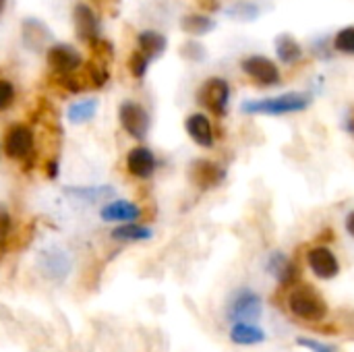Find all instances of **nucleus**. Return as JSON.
I'll use <instances>...</instances> for the list:
<instances>
[{
  "mask_svg": "<svg viewBox=\"0 0 354 352\" xmlns=\"http://www.w3.org/2000/svg\"><path fill=\"white\" fill-rule=\"evenodd\" d=\"M311 106V95L303 91H288L276 98H263V100H247L241 104V110L245 114H263V116H284L303 112Z\"/></svg>",
  "mask_w": 354,
  "mask_h": 352,
  "instance_id": "f257e3e1",
  "label": "nucleus"
},
{
  "mask_svg": "<svg viewBox=\"0 0 354 352\" xmlns=\"http://www.w3.org/2000/svg\"><path fill=\"white\" fill-rule=\"evenodd\" d=\"M288 309L303 322H324L330 313L326 299L311 284H299L288 295Z\"/></svg>",
  "mask_w": 354,
  "mask_h": 352,
  "instance_id": "f03ea898",
  "label": "nucleus"
},
{
  "mask_svg": "<svg viewBox=\"0 0 354 352\" xmlns=\"http://www.w3.org/2000/svg\"><path fill=\"white\" fill-rule=\"evenodd\" d=\"M263 313L261 297L251 288H239L226 307V319L232 324H255Z\"/></svg>",
  "mask_w": 354,
  "mask_h": 352,
  "instance_id": "7ed1b4c3",
  "label": "nucleus"
},
{
  "mask_svg": "<svg viewBox=\"0 0 354 352\" xmlns=\"http://www.w3.org/2000/svg\"><path fill=\"white\" fill-rule=\"evenodd\" d=\"M35 151V135L29 124L15 122L4 131L2 137V154L17 162H29Z\"/></svg>",
  "mask_w": 354,
  "mask_h": 352,
  "instance_id": "20e7f679",
  "label": "nucleus"
},
{
  "mask_svg": "<svg viewBox=\"0 0 354 352\" xmlns=\"http://www.w3.org/2000/svg\"><path fill=\"white\" fill-rule=\"evenodd\" d=\"M37 270L50 282H64L73 270V259L60 247H46L37 253Z\"/></svg>",
  "mask_w": 354,
  "mask_h": 352,
  "instance_id": "39448f33",
  "label": "nucleus"
},
{
  "mask_svg": "<svg viewBox=\"0 0 354 352\" xmlns=\"http://www.w3.org/2000/svg\"><path fill=\"white\" fill-rule=\"evenodd\" d=\"M197 102L216 116H224L230 104V83L222 77H209L197 91Z\"/></svg>",
  "mask_w": 354,
  "mask_h": 352,
  "instance_id": "423d86ee",
  "label": "nucleus"
},
{
  "mask_svg": "<svg viewBox=\"0 0 354 352\" xmlns=\"http://www.w3.org/2000/svg\"><path fill=\"white\" fill-rule=\"evenodd\" d=\"M118 120H120V127L137 141H143L149 133V127H151L149 112L139 102H133V100H127L120 104Z\"/></svg>",
  "mask_w": 354,
  "mask_h": 352,
  "instance_id": "0eeeda50",
  "label": "nucleus"
},
{
  "mask_svg": "<svg viewBox=\"0 0 354 352\" xmlns=\"http://www.w3.org/2000/svg\"><path fill=\"white\" fill-rule=\"evenodd\" d=\"M189 180L199 189V191H212L220 187L226 180V170L205 158H197L189 166Z\"/></svg>",
  "mask_w": 354,
  "mask_h": 352,
  "instance_id": "6e6552de",
  "label": "nucleus"
},
{
  "mask_svg": "<svg viewBox=\"0 0 354 352\" xmlns=\"http://www.w3.org/2000/svg\"><path fill=\"white\" fill-rule=\"evenodd\" d=\"M241 68H243L245 75H249L261 87H274V85H280V81H282L280 68L268 56H257V54L247 56L241 62Z\"/></svg>",
  "mask_w": 354,
  "mask_h": 352,
  "instance_id": "1a4fd4ad",
  "label": "nucleus"
},
{
  "mask_svg": "<svg viewBox=\"0 0 354 352\" xmlns=\"http://www.w3.org/2000/svg\"><path fill=\"white\" fill-rule=\"evenodd\" d=\"M48 64L56 75H75L77 68H81L83 58L79 50H75L68 44H52L48 48Z\"/></svg>",
  "mask_w": 354,
  "mask_h": 352,
  "instance_id": "9d476101",
  "label": "nucleus"
},
{
  "mask_svg": "<svg viewBox=\"0 0 354 352\" xmlns=\"http://www.w3.org/2000/svg\"><path fill=\"white\" fill-rule=\"evenodd\" d=\"M307 263H309V270L313 272V276L319 280H334L340 274V261L334 255V251L326 245L313 247L307 253Z\"/></svg>",
  "mask_w": 354,
  "mask_h": 352,
  "instance_id": "9b49d317",
  "label": "nucleus"
},
{
  "mask_svg": "<svg viewBox=\"0 0 354 352\" xmlns=\"http://www.w3.org/2000/svg\"><path fill=\"white\" fill-rule=\"evenodd\" d=\"M124 164H127V172L139 180H149L158 168L156 154L145 145H137V147L129 149Z\"/></svg>",
  "mask_w": 354,
  "mask_h": 352,
  "instance_id": "f8f14e48",
  "label": "nucleus"
},
{
  "mask_svg": "<svg viewBox=\"0 0 354 352\" xmlns=\"http://www.w3.org/2000/svg\"><path fill=\"white\" fill-rule=\"evenodd\" d=\"M73 23H75V29H77V37L79 39L87 41L89 46L100 39V21H97L95 12L87 4L79 2L75 6V10H73Z\"/></svg>",
  "mask_w": 354,
  "mask_h": 352,
  "instance_id": "ddd939ff",
  "label": "nucleus"
},
{
  "mask_svg": "<svg viewBox=\"0 0 354 352\" xmlns=\"http://www.w3.org/2000/svg\"><path fill=\"white\" fill-rule=\"evenodd\" d=\"M266 270L282 286H288V284L299 280V270H297L295 261L282 251H272L270 253V257L266 261Z\"/></svg>",
  "mask_w": 354,
  "mask_h": 352,
  "instance_id": "4468645a",
  "label": "nucleus"
},
{
  "mask_svg": "<svg viewBox=\"0 0 354 352\" xmlns=\"http://www.w3.org/2000/svg\"><path fill=\"white\" fill-rule=\"evenodd\" d=\"M141 216H143V210L137 203L127 201V199H114L108 205H104L100 212V218L104 222H114V224H131V222H137Z\"/></svg>",
  "mask_w": 354,
  "mask_h": 352,
  "instance_id": "2eb2a0df",
  "label": "nucleus"
},
{
  "mask_svg": "<svg viewBox=\"0 0 354 352\" xmlns=\"http://www.w3.org/2000/svg\"><path fill=\"white\" fill-rule=\"evenodd\" d=\"M185 129H187V135L193 139V143H197L199 147H205V149L214 147L216 135H214L212 120L205 114H201V112L189 114L185 120Z\"/></svg>",
  "mask_w": 354,
  "mask_h": 352,
  "instance_id": "dca6fc26",
  "label": "nucleus"
},
{
  "mask_svg": "<svg viewBox=\"0 0 354 352\" xmlns=\"http://www.w3.org/2000/svg\"><path fill=\"white\" fill-rule=\"evenodd\" d=\"M21 39L29 50H41V48L50 46L52 31L48 29V25L44 21L29 17L21 23Z\"/></svg>",
  "mask_w": 354,
  "mask_h": 352,
  "instance_id": "f3484780",
  "label": "nucleus"
},
{
  "mask_svg": "<svg viewBox=\"0 0 354 352\" xmlns=\"http://www.w3.org/2000/svg\"><path fill=\"white\" fill-rule=\"evenodd\" d=\"M64 195L73 197L81 203H102V201H114L116 189L112 185H89V187H66Z\"/></svg>",
  "mask_w": 354,
  "mask_h": 352,
  "instance_id": "a211bd4d",
  "label": "nucleus"
},
{
  "mask_svg": "<svg viewBox=\"0 0 354 352\" xmlns=\"http://www.w3.org/2000/svg\"><path fill=\"white\" fill-rule=\"evenodd\" d=\"M230 342L236 346H257L266 342V332L255 324H232L230 328Z\"/></svg>",
  "mask_w": 354,
  "mask_h": 352,
  "instance_id": "6ab92c4d",
  "label": "nucleus"
},
{
  "mask_svg": "<svg viewBox=\"0 0 354 352\" xmlns=\"http://www.w3.org/2000/svg\"><path fill=\"white\" fill-rule=\"evenodd\" d=\"M137 44H139V52L143 56H147L149 60L153 58H160L166 48H168V41L166 37L160 33V31H153V29H145L137 35Z\"/></svg>",
  "mask_w": 354,
  "mask_h": 352,
  "instance_id": "aec40b11",
  "label": "nucleus"
},
{
  "mask_svg": "<svg viewBox=\"0 0 354 352\" xmlns=\"http://www.w3.org/2000/svg\"><path fill=\"white\" fill-rule=\"evenodd\" d=\"M153 237V230L149 226L131 222V224H118L116 228H112L110 239L120 241V243H141V241H149Z\"/></svg>",
  "mask_w": 354,
  "mask_h": 352,
  "instance_id": "412c9836",
  "label": "nucleus"
},
{
  "mask_svg": "<svg viewBox=\"0 0 354 352\" xmlns=\"http://www.w3.org/2000/svg\"><path fill=\"white\" fill-rule=\"evenodd\" d=\"M276 56L286 64H295V62H299L303 58V48H301V44L297 41L295 35L280 33L276 37Z\"/></svg>",
  "mask_w": 354,
  "mask_h": 352,
  "instance_id": "4be33fe9",
  "label": "nucleus"
},
{
  "mask_svg": "<svg viewBox=\"0 0 354 352\" xmlns=\"http://www.w3.org/2000/svg\"><path fill=\"white\" fill-rule=\"evenodd\" d=\"M97 112V100L95 98H83L75 104L68 106L66 110V120L71 124H83V122H89Z\"/></svg>",
  "mask_w": 354,
  "mask_h": 352,
  "instance_id": "5701e85b",
  "label": "nucleus"
},
{
  "mask_svg": "<svg viewBox=\"0 0 354 352\" xmlns=\"http://www.w3.org/2000/svg\"><path fill=\"white\" fill-rule=\"evenodd\" d=\"M180 27H183V31H187L191 35H205V33H209L216 27V21L212 17H207V15L191 12V15L183 17Z\"/></svg>",
  "mask_w": 354,
  "mask_h": 352,
  "instance_id": "b1692460",
  "label": "nucleus"
},
{
  "mask_svg": "<svg viewBox=\"0 0 354 352\" xmlns=\"http://www.w3.org/2000/svg\"><path fill=\"white\" fill-rule=\"evenodd\" d=\"M226 15H228L230 19H236V21H253V19H257L259 8H257L253 2H239V4H234V6H230V8L226 10Z\"/></svg>",
  "mask_w": 354,
  "mask_h": 352,
  "instance_id": "393cba45",
  "label": "nucleus"
},
{
  "mask_svg": "<svg viewBox=\"0 0 354 352\" xmlns=\"http://www.w3.org/2000/svg\"><path fill=\"white\" fill-rule=\"evenodd\" d=\"M10 237H12V216L6 210V205L0 203V253L6 251Z\"/></svg>",
  "mask_w": 354,
  "mask_h": 352,
  "instance_id": "a878e982",
  "label": "nucleus"
},
{
  "mask_svg": "<svg viewBox=\"0 0 354 352\" xmlns=\"http://www.w3.org/2000/svg\"><path fill=\"white\" fill-rule=\"evenodd\" d=\"M149 58L147 56H143L139 50L137 52H133L131 56H129V71H131V75L135 77V79H143L145 77V73H147V68H149Z\"/></svg>",
  "mask_w": 354,
  "mask_h": 352,
  "instance_id": "bb28decb",
  "label": "nucleus"
},
{
  "mask_svg": "<svg viewBox=\"0 0 354 352\" xmlns=\"http://www.w3.org/2000/svg\"><path fill=\"white\" fill-rule=\"evenodd\" d=\"M334 48L342 54H354V27H344L336 33Z\"/></svg>",
  "mask_w": 354,
  "mask_h": 352,
  "instance_id": "cd10ccee",
  "label": "nucleus"
},
{
  "mask_svg": "<svg viewBox=\"0 0 354 352\" xmlns=\"http://www.w3.org/2000/svg\"><path fill=\"white\" fill-rule=\"evenodd\" d=\"M297 346H301V349H305V351L309 352H338L336 346L326 344V342L315 340V338H307V336H299L297 338Z\"/></svg>",
  "mask_w": 354,
  "mask_h": 352,
  "instance_id": "c85d7f7f",
  "label": "nucleus"
},
{
  "mask_svg": "<svg viewBox=\"0 0 354 352\" xmlns=\"http://www.w3.org/2000/svg\"><path fill=\"white\" fill-rule=\"evenodd\" d=\"M15 102V85L6 79H0V112L8 110Z\"/></svg>",
  "mask_w": 354,
  "mask_h": 352,
  "instance_id": "c756f323",
  "label": "nucleus"
},
{
  "mask_svg": "<svg viewBox=\"0 0 354 352\" xmlns=\"http://www.w3.org/2000/svg\"><path fill=\"white\" fill-rule=\"evenodd\" d=\"M180 52H183L185 58H189V60H193V62H201V60L205 58V48H203L201 44H197V41H187V44L180 48Z\"/></svg>",
  "mask_w": 354,
  "mask_h": 352,
  "instance_id": "7c9ffc66",
  "label": "nucleus"
},
{
  "mask_svg": "<svg viewBox=\"0 0 354 352\" xmlns=\"http://www.w3.org/2000/svg\"><path fill=\"white\" fill-rule=\"evenodd\" d=\"M58 168H60V164H58V160H56V158L48 160V162H46V176H48L50 180H54V178L58 176V172H60Z\"/></svg>",
  "mask_w": 354,
  "mask_h": 352,
  "instance_id": "2f4dec72",
  "label": "nucleus"
},
{
  "mask_svg": "<svg viewBox=\"0 0 354 352\" xmlns=\"http://www.w3.org/2000/svg\"><path fill=\"white\" fill-rule=\"evenodd\" d=\"M344 228H346V232H348V234L354 239V212H351V214L346 216V220H344Z\"/></svg>",
  "mask_w": 354,
  "mask_h": 352,
  "instance_id": "473e14b6",
  "label": "nucleus"
},
{
  "mask_svg": "<svg viewBox=\"0 0 354 352\" xmlns=\"http://www.w3.org/2000/svg\"><path fill=\"white\" fill-rule=\"evenodd\" d=\"M4 8V0H0V10Z\"/></svg>",
  "mask_w": 354,
  "mask_h": 352,
  "instance_id": "72a5a7b5",
  "label": "nucleus"
},
{
  "mask_svg": "<svg viewBox=\"0 0 354 352\" xmlns=\"http://www.w3.org/2000/svg\"><path fill=\"white\" fill-rule=\"evenodd\" d=\"M0 158H2V143H0Z\"/></svg>",
  "mask_w": 354,
  "mask_h": 352,
  "instance_id": "f704fd0d",
  "label": "nucleus"
}]
</instances>
